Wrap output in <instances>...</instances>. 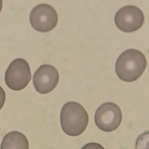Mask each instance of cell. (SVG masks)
I'll list each match as a JSON object with an SVG mask.
<instances>
[{
    "mask_svg": "<svg viewBox=\"0 0 149 149\" xmlns=\"http://www.w3.org/2000/svg\"><path fill=\"white\" fill-rule=\"evenodd\" d=\"M146 64V57L141 52L135 49H127L118 56L115 65L116 72L121 80L133 82L143 74Z\"/></svg>",
    "mask_w": 149,
    "mask_h": 149,
    "instance_id": "cell-1",
    "label": "cell"
},
{
    "mask_svg": "<svg viewBox=\"0 0 149 149\" xmlns=\"http://www.w3.org/2000/svg\"><path fill=\"white\" fill-rule=\"evenodd\" d=\"M63 131L67 134L76 136L82 134L88 123V114L84 107L75 102H69L63 106L60 116Z\"/></svg>",
    "mask_w": 149,
    "mask_h": 149,
    "instance_id": "cell-2",
    "label": "cell"
},
{
    "mask_svg": "<svg viewBox=\"0 0 149 149\" xmlns=\"http://www.w3.org/2000/svg\"><path fill=\"white\" fill-rule=\"evenodd\" d=\"M31 78L28 63L21 58H16L10 63L5 75V82L7 86L12 90L16 91L26 87Z\"/></svg>",
    "mask_w": 149,
    "mask_h": 149,
    "instance_id": "cell-3",
    "label": "cell"
},
{
    "mask_svg": "<svg viewBox=\"0 0 149 149\" xmlns=\"http://www.w3.org/2000/svg\"><path fill=\"white\" fill-rule=\"evenodd\" d=\"M121 110L116 104L110 102L104 103L97 109L94 115L95 123L101 130L111 132L115 130L122 120Z\"/></svg>",
    "mask_w": 149,
    "mask_h": 149,
    "instance_id": "cell-4",
    "label": "cell"
},
{
    "mask_svg": "<svg viewBox=\"0 0 149 149\" xmlns=\"http://www.w3.org/2000/svg\"><path fill=\"white\" fill-rule=\"evenodd\" d=\"M29 20L31 26L36 30L42 32H48L56 25L58 15L52 6L42 3L32 9L29 15Z\"/></svg>",
    "mask_w": 149,
    "mask_h": 149,
    "instance_id": "cell-5",
    "label": "cell"
},
{
    "mask_svg": "<svg viewBox=\"0 0 149 149\" xmlns=\"http://www.w3.org/2000/svg\"><path fill=\"white\" fill-rule=\"evenodd\" d=\"M144 20L142 11L132 5L125 6L120 8L114 17L117 28L126 32H132L139 29L142 26Z\"/></svg>",
    "mask_w": 149,
    "mask_h": 149,
    "instance_id": "cell-6",
    "label": "cell"
},
{
    "mask_svg": "<svg viewBox=\"0 0 149 149\" xmlns=\"http://www.w3.org/2000/svg\"><path fill=\"white\" fill-rule=\"evenodd\" d=\"M59 75L56 69L48 64L40 66L34 73L33 82L36 91L41 94L47 93L56 87Z\"/></svg>",
    "mask_w": 149,
    "mask_h": 149,
    "instance_id": "cell-7",
    "label": "cell"
},
{
    "mask_svg": "<svg viewBox=\"0 0 149 149\" xmlns=\"http://www.w3.org/2000/svg\"><path fill=\"white\" fill-rule=\"evenodd\" d=\"M29 141L26 137L17 131H13L4 136L0 149H29Z\"/></svg>",
    "mask_w": 149,
    "mask_h": 149,
    "instance_id": "cell-8",
    "label": "cell"
},
{
    "mask_svg": "<svg viewBox=\"0 0 149 149\" xmlns=\"http://www.w3.org/2000/svg\"><path fill=\"white\" fill-rule=\"evenodd\" d=\"M135 149H149V131L138 136L136 140Z\"/></svg>",
    "mask_w": 149,
    "mask_h": 149,
    "instance_id": "cell-9",
    "label": "cell"
},
{
    "mask_svg": "<svg viewBox=\"0 0 149 149\" xmlns=\"http://www.w3.org/2000/svg\"><path fill=\"white\" fill-rule=\"evenodd\" d=\"M81 149H105L100 144L95 142H91L84 145Z\"/></svg>",
    "mask_w": 149,
    "mask_h": 149,
    "instance_id": "cell-10",
    "label": "cell"
}]
</instances>
